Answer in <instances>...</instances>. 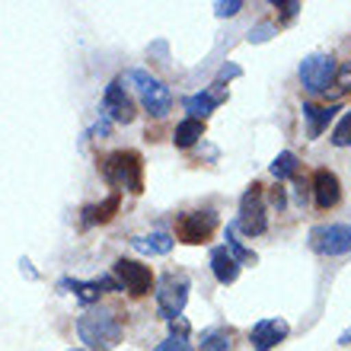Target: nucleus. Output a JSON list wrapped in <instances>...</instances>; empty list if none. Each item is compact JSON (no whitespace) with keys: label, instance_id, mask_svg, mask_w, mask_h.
<instances>
[{"label":"nucleus","instance_id":"obj_1","mask_svg":"<svg viewBox=\"0 0 351 351\" xmlns=\"http://www.w3.org/2000/svg\"><path fill=\"white\" fill-rule=\"evenodd\" d=\"M121 316L109 306H90L80 319H77V335L86 345V351H109L121 342Z\"/></svg>","mask_w":351,"mask_h":351},{"label":"nucleus","instance_id":"obj_17","mask_svg":"<svg viewBox=\"0 0 351 351\" xmlns=\"http://www.w3.org/2000/svg\"><path fill=\"white\" fill-rule=\"evenodd\" d=\"M119 204H121V192H112L109 198L99 204H86L84 211H80V223H84V227H96V223L112 221V214L119 211Z\"/></svg>","mask_w":351,"mask_h":351},{"label":"nucleus","instance_id":"obj_5","mask_svg":"<svg viewBox=\"0 0 351 351\" xmlns=\"http://www.w3.org/2000/svg\"><path fill=\"white\" fill-rule=\"evenodd\" d=\"M237 230H243L246 237H262L268 230V214H265V195L262 185L252 182L240 198V217H237Z\"/></svg>","mask_w":351,"mask_h":351},{"label":"nucleus","instance_id":"obj_3","mask_svg":"<svg viewBox=\"0 0 351 351\" xmlns=\"http://www.w3.org/2000/svg\"><path fill=\"white\" fill-rule=\"evenodd\" d=\"M128 84L138 90L141 106H144L150 115L163 119V115L173 109V93H169V86L163 84L160 77L150 74V71H144V67H134V71H128Z\"/></svg>","mask_w":351,"mask_h":351},{"label":"nucleus","instance_id":"obj_12","mask_svg":"<svg viewBox=\"0 0 351 351\" xmlns=\"http://www.w3.org/2000/svg\"><path fill=\"white\" fill-rule=\"evenodd\" d=\"M291 335V326L285 319H278V316H265L259 323L250 329V342L256 351H271L275 345H281Z\"/></svg>","mask_w":351,"mask_h":351},{"label":"nucleus","instance_id":"obj_15","mask_svg":"<svg viewBox=\"0 0 351 351\" xmlns=\"http://www.w3.org/2000/svg\"><path fill=\"white\" fill-rule=\"evenodd\" d=\"M304 119H306V138L313 141L319 138L326 128H329V121L335 119V112H339V106H316V102H304Z\"/></svg>","mask_w":351,"mask_h":351},{"label":"nucleus","instance_id":"obj_29","mask_svg":"<svg viewBox=\"0 0 351 351\" xmlns=\"http://www.w3.org/2000/svg\"><path fill=\"white\" fill-rule=\"evenodd\" d=\"M275 10H281L285 19H294L300 13V0H275Z\"/></svg>","mask_w":351,"mask_h":351},{"label":"nucleus","instance_id":"obj_9","mask_svg":"<svg viewBox=\"0 0 351 351\" xmlns=\"http://www.w3.org/2000/svg\"><path fill=\"white\" fill-rule=\"evenodd\" d=\"M58 291H74V297L84 306H96L99 304V294H119L121 285L115 278H96V281H77V278H61L58 281Z\"/></svg>","mask_w":351,"mask_h":351},{"label":"nucleus","instance_id":"obj_2","mask_svg":"<svg viewBox=\"0 0 351 351\" xmlns=\"http://www.w3.org/2000/svg\"><path fill=\"white\" fill-rule=\"evenodd\" d=\"M102 179L109 185H115V192H144V160L138 150H115L99 163Z\"/></svg>","mask_w":351,"mask_h":351},{"label":"nucleus","instance_id":"obj_6","mask_svg":"<svg viewBox=\"0 0 351 351\" xmlns=\"http://www.w3.org/2000/svg\"><path fill=\"white\" fill-rule=\"evenodd\" d=\"M310 250L316 256H348L351 252V223H319L310 230Z\"/></svg>","mask_w":351,"mask_h":351},{"label":"nucleus","instance_id":"obj_19","mask_svg":"<svg viewBox=\"0 0 351 351\" xmlns=\"http://www.w3.org/2000/svg\"><path fill=\"white\" fill-rule=\"evenodd\" d=\"M233 339H237V332H233L230 326H211L198 339V351H230L237 345Z\"/></svg>","mask_w":351,"mask_h":351},{"label":"nucleus","instance_id":"obj_16","mask_svg":"<svg viewBox=\"0 0 351 351\" xmlns=\"http://www.w3.org/2000/svg\"><path fill=\"white\" fill-rule=\"evenodd\" d=\"M208 262H211V271L221 285H233V281L240 278V262L227 252V246H214L211 256H208Z\"/></svg>","mask_w":351,"mask_h":351},{"label":"nucleus","instance_id":"obj_10","mask_svg":"<svg viewBox=\"0 0 351 351\" xmlns=\"http://www.w3.org/2000/svg\"><path fill=\"white\" fill-rule=\"evenodd\" d=\"M214 227H217V214L214 211H189L179 217L176 233H179L182 243H204V240H211Z\"/></svg>","mask_w":351,"mask_h":351},{"label":"nucleus","instance_id":"obj_11","mask_svg":"<svg viewBox=\"0 0 351 351\" xmlns=\"http://www.w3.org/2000/svg\"><path fill=\"white\" fill-rule=\"evenodd\" d=\"M102 115H106L109 121H115V125H131V121H134V102H131V96L125 93L121 80H112V84L106 86V96H102Z\"/></svg>","mask_w":351,"mask_h":351},{"label":"nucleus","instance_id":"obj_4","mask_svg":"<svg viewBox=\"0 0 351 351\" xmlns=\"http://www.w3.org/2000/svg\"><path fill=\"white\" fill-rule=\"evenodd\" d=\"M189 291H192V281H189L185 271H167L157 281V306L167 323L182 316L185 304H189Z\"/></svg>","mask_w":351,"mask_h":351},{"label":"nucleus","instance_id":"obj_7","mask_svg":"<svg viewBox=\"0 0 351 351\" xmlns=\"http://www.w3.org/2000/svg\"><path fill=\"white\" fill-rule=\"evenodd\" d=\"M335 71H339L335 58L316 51V55H310V58L300 61V84H304L306 93L319 96V93L329 90V80H335Z\"/></svg>","mask_w":351,"mask_h":351},{"label":"nucleus","instance_id":"obj_28","mask_svg":"<svg viewBox=\"0 0 351 351\" xmlns=\"http://www.w3.org/2000/svg\"><path fill=\"white\" fill-rule=\"evenodd\" d=\"M335 86L342 93L351 90V61H345V64H339V71H335Z\"/></svg>","mask_w":351,"mask_h":351},{"label":"nucleus","instance_id":"obj_33","mask_svg":"<svg viewBox=\"0 0 351 351\" xmlns=\"http://www.w3.org/2000/svg\"><path fill=\"white\" fill-rule=\"evenodd\" d=\"M71 351H84V348H71Z\"/></svg>","mask_w":351,"mask_h":351},{"label":"nucleus","instance_id":"obj_23","mask_svg":"<svg viewBox=\"0 0 351 351\" xmlns=\"http://www.w3.org/2000/svg\"><path fill=\"white\" fill-rule=\"evenodd\" d=\"M227 252H230V256L240 262V265H256V262H259V256H256V252L246 250V246L237 240V221L227 223Z\"/></svg>","mask_w":351,"mask_h":351},{"label":"nucleus","instance_id":"obj_30","mask_svg":"<svg viewBox=\"0 0 351 351\" xmlns=\"http://www.w3.org/2000/svg\"><path fill=\"white\" fill-rule=\"evenodd\" d=\"M240 74H243L240 64H223V67H221V74H217V80H221V84H227V80H237Z\"/></svg>","mask_w":351,"mask_h":351},{"label":"nucleus","instance_id":"obj_22","mask_svg":"<svg viewBox=\"0 0 351 351\" xmlns=\"http://www.w3.org/2000/svg\"><path fill=\"white\" fill-rule=\"evenodd\" d=\"M271 176H275L278 182H285V179H294L297 169H300V160H297L294 150H281L275 160H271Z\"/></svg>","mask_w":351,"mask_h":351},{"label":"nucleus","instance_id":"obj_8","mask_svg":"<svg viewBox=\"0 0 351 351\" xmlns=\"http://www.w3.org/2000/svg\"><path fill=\"white\" fill-rule=\"evenodd\" d=\"M112 278L121 285V291H128L131 297H144L154 287V271L147 265H141L134 259H119L112 265Z\"/></svg>","mask_w":351,"mask_h":351},{"label":"nucleus","instance_id":"obj_20","mask_svg":"<svg viewBox=\"0 0 351 351\" xmlns=\"http://www.w3.org/2000/svg\"><path fill=\"white\" fill-rule=\"evenodd\" d=\"M202 138H204V121H198V119H182L179 125H176V131H173V144L179 150L195 147Z\"/></svg>","mask_w":351,"mask_h":351},{"label":"nucleus","instance_id":"obj_27","mask_svg":"<svg viewBox=\"0 0 351 351\" xmlns=\"http://www.w3.org/2000/svg\"><path fill=\"white\" fill-rule=\"evenodd\" d=\"M268 204H271V208H275L278 214H281V211L287 208V189H281V182H278L275 189L268 192Z\"/></svg>","mask_w":351,"mask_h":351},{"label":"nucleus","instance_id":"obj_14","mask_svg":"<svg viewBox=\"0 0 351 351\" xmlns=\"http://www.w3.org/2000/svg\"><path fill=\"white\" fill-rule=\"evenodd\" d=\"M313 198L319 211H329L339 204L342 198V185H339V176L332 169H316L313 173Z\"/></svg>","mask_w":351,"mask_h":351},{"label":"nucleus","instance_id":"obj_25","mask_svg":"<svg viewBox=\"0 0 351 351\" xmlns=\"http://www.w3.org/2000/svg\"><path fill=\"white\" fill-rule=\"evenodd\" d=\"M271 36H278V26H271V23H259L256 29H250V36L246 38H250L252 45H262V42H268Z\"/></svg>","mask_w":351,"mask_h":351},{"label":"nucleus","instance_id":"obj_18","mask_svg":"<svg viewBox=\"0 0 351 351\" xmlns=\"http://www.w3.org/2000/svg\"><path fill=\"white\" fill-rule=\"evenodd\" d=\"M128 243L138 252H144V256H169L176 246V240L167 230H157V233H150V237H131Z\"/></svg>","mask_w":351,"mask_h":351},{"label":"nucleus","instance_id":"obj_32","mask_svg":"<svg viewBox=\"0 0 351 351\" xmlns=\"http://www.w3.org/2000/svg\"><path fill=\"white\" fill-rule=\"evenodd\" d=\"M339 345H351V326H348V329H345L342 335H339Z\"/></svg>","mask_w":351,"mask_h":351},{"label":"nucleus","instance_id":"obj_21","mask_svg":"<svg viewBox=\"0 0 351 351\" xmlns=\"http://www.w3.org/2000/svg\"><path fill=\"white\" fill-rule=\"evenodd\" d=\"M189 332H192V329H189V323L179 316V319H173V323H169V335L154 351H192Z\"/></svg>","mask_w":351,"mask_h":351},{"label":"nucleus","instance_id":"obj_31","mask_svg":"<svg viewBox=\"0 0 351 351\" xmlns=\"http://www.w3.org/2000/svg\"><path fill=\"white\" fill-rule=\"evenodd\" d=\"M109 128H112V121L106 119V115H102V119L96 121V125H93L90 134H93V138H106V134H109Z\"/></svg>","mask_w":351,"mask_h":351},{"label":"nucleus","instance_id":"obj_26","mask_svg":"<svg viewBox=\"0 0 351 351\" xmlns=\"http://www.w3.org/2000/svg\"><path fill=\"white\" fill-rule=\"evenodd\" d=\"M243 10V0H221V3H214V13L221 19H227V16H237Z\"/></svg>","mask_w":351,"mask_h":351},{"label":"nucleus","instance_id":"obj_24","mask_svg":"<svg viewBox=\"0 0 351 351\" xmlns=\"http://www.w3.org/2000/svg\"><path fill=\"white\" fill-rule=\"evenodd\" d=\"M332 144L335 147H351V109L342 115V121L332 128Z\"/></svg>","mask_w":351,"mask_h":351},{"label":"nucleus","instance_id":"obj_13","mask_svg":"<svg viewBox=\"0 0 351 351\" xmlns=\"http://www.w3.org/2000/svg\"><path fill=\"white\" fill-rule=\"evenodd\" d=\"M223 99H227V86H223L221 80H214V84L208 86V90L195 93V96H185L182 106H185V112H189V119L204 121L214 109H217V106H221Z\"/></svg>","mask_w":351,"mask_h":351}]
</instances>
